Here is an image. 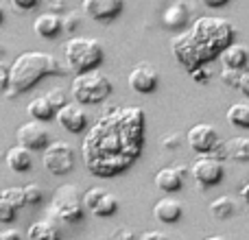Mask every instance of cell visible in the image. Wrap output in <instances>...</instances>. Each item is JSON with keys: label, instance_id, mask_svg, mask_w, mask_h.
I'll return each instance as SVG.
<instances>
[{"label": "cell", "instance_id": "cell-1", "mask_svg": "<svg viewBox=\"0 0 249 240\" xmlns=\"http://www.w3.org/2000/svg\"><path fill=\"white\" fill-rule=\"evenodd\" d=\"M144 144V112L118 107L105 114L81 144L83 162L94 177H116L138 157Z\"/></svg>", "mask_w": 249, "mask_h": 240}, {"label": "cell", "instance_id": "cell-2", "mask_svg": "<svg viewBox=\"0 0 249 240\" xmlns=\"http://www.w3.org/2000/svg\"><path fill=\"white\" fill-rule=\"evenodd\" d=\"M234 39V26L223 17H199L190 31L175 35L173 55L186 70L203 66L206 61L221 55L228 44Z\"/></svg>", "mask_w": 249, "mask_h": 240}, {"label": "cell", "instance_id": "cell-3", "mask_svg": "<svg viewBox=\"0 0 249 240\" xmlns=\"http://www.w3.org/2000/svg\"><path fill=\"white\" fill-rule=\"evenodd\" d=\"M48 74L64 77V74H68V66H64L55 55H48V52H39V51L22 52L9 66V86L4 90V96L16 99V96L24 94Z\"/></svg>", "mask_w": 249, "mask_h": 240}, {"label": "cell", "instance_id": "cell-4", "mask_svg": "<svg viewBox=\"0 0 249 240\" xmlns=\"http://www.w3.org/2000/svg\"><path fill=\"white\" fill-rule=\"evenodd\" d=\"M66 66L72 72L94 70L103 64L105 48L96 37H72L64 44Z\"/></svg>", "mask_w": 249, "mask_h": 240}, {"label": "cell", "instance_id": "cell-5", "mask_svg": "<svg viewBox=\"0 0 249 240\" xmlns=\"http://www.w3.org/2000/svg\"><path fill=\"white\" fill-rule=\"evenodd\" d=\"M112 90L114 87H112L109 77H105L103 72H99V68L86 70V72H77V77L72 79V86H70L72 99L81 105L103 103V101L109 99Z\"/></svg>", "mask_w": 249, "mask_h": 240}, {"label": "cell", "instance_id": "cell-6", "mask_svg": "<svg viewBox=\"0 0 249 240\" xmlns=\"http://www.w3.org/2000/svg\"><path fill=\"white\" fill-rule=\"evenodd\" d=\"M83 210H86V206H83V197H79L77 186H61L53 197V203L48 207L46 216L51 221H55L57 225H72L83 219Z\"/></svg>", "mask_w": 249, "mask_h": 240}, {"label": "cell", "instance_id": "cell-7", "mask_svg": "<svg viewBox=\"0 0 249 240\" xmlns=\"http://www.w3.org/2000/svg\"><path fill=\"white\" fill-rule=\"evenodd\" d=\"M188 146L199 155H214V157H225V144L221 142L219 131L208 122L193 124L186 133Z\"/></svg>", "mask_w": 249, "mask_h": 240}, {"label": "cell", "instance_id": "cell-8", "mask_svg": "<svg viewBox=\"0 0 249 240\" xmlns=\"http://www.w3.org/2000/svg\"><path fill=\"white\" fill-rule=\"evenodd\" d=\"M42 164L51 175H68L74 168V149L68 142H51L44 149V157Z\"/></svg>", "mask_w": 249, "mask_h": 240}, {"label": "cell", "instance_id": "cell-9", "mask_svg": "<svg viewBox=\"0 0 249 240\" xmlns=\"http://www.w3.org/2000/svg\"><path fill=\"white\" fill-rule=\"evenodd\" d=\"M190 172H193V179L197 181V186L201 190H208L210 186L221 184L225 175L223 162L214 155H199L190 166Z\"/></svg>", "mask_w": 249, "mask_h": 240}, {"label": "cell", "instance_id": "cell-10", "mask_svg": "<svg viewBox=\"0 0 249 240\" xmlns=\"http://www.w3.org/2000/svg\"><path fill=\"white\" fill-rule=\"evenodd\" d=\"M16 137H18V144L26 146V149H31V151H44L51 144V133H48V129L44 127L42 120H35V118L20 124L16 131Z\"/></svg>", "mask_w": 249, "mask_h": 240}, {"label": "cell", "instance_id": "cell-11", "mask_svg": "<svg viewBox=\"0 0 249 240\" xmlns=\"http://www.w3.org/2000/svg\"><path fill=\"white\" fill-rule=\"evenodd\" d=\"M127 81H129V87H131L133 92H138V94H151V92H155V87H158V83H160V74L151 64L140 61V64L129 72Z\"/></svg>", "mask_w": 249, "mask_h": 240}, {"label": "cell", "instance_id": "cell-12", "mask_svg": "<svg viewBox=\"0 0 249 240\" xmlns=\"http://www.w3.org/2000/svg\"><path fill=\"white\" fill-rule=\"evenodd\" d=\"M83 11L88 17L96 22H112L116 20L124 9V0H83Z\"/></svg>", "mask_w": 249, "mask_h": 240}, {"label": "cell", "instance_id": "cell-13", "mask_svg": "<svg viewBox=\"0 0 249 240\" xmlns=\"http://www.w3.org/2000/svg\"><path fill=\"white\" fill-rule=\"evenodd\" d=\"M55 120L61 124V129H66L68 133H83L88 129L90 116L83 112L81 103H66L64 107H59Z\"/></svg>", "mask_w": 249, "mask_h": 240}, {"label": "cell", "instance_id": "cell-14", "mask_svg": "<svg viewBox=\"0 0 249 240\" xmlns=\"http://www.w3.org/2000/svg\"><path fill=\"white\" fill-rule=\"evenodd\" d=\"M188 168L186 166H166V168H160L158 172H155V186H158V190H162V192H179L181 186H184V175Z\"/></svg>", "mask_w": 249, "mask_h": 240}, {"label": "cell", "instance_id": "cell-15", "mask_svg": "<svg viewBox=\"0 0 249 240\" xmlns=\"http://www.w3.org/2000/svg\"><path fill=\"white\" fill-rule=\"evenodd\" d=\"M190 20V7L184 2V0H177V2L168 4L162 13V22L166 29L171 31H181Z\"/></svg>", "mask_w": 249, "mask_h": 240}, {"label": "cell", "instance_id": "cell-16", "mask_svg": "<svg viewBox=\"0 0 249 240\" xmlns=\"http://www.w3.org/2000/svg\"><path fill=\"white\" fill-rule=\"evenodd\" d=\"M181 214H184V207H181V203L173 197L160 199V201L153 206V216L160 221V223L173 225L181 219Z\"/></svg>", "mask_w": 249, "mask_h": 240}, {"label": "cell", "instance_id": "cell-17", "mask_svg": "<svg viewBox=\"0 0 249 240\" xmlns=\"http://www.w3.org/2000/svg\"><path fill=\"white\" fill-rule=\"evenodd\" d=\"M4 162H7L9 171H13V172H29L31 166H33V151L22 144H16L7 151Z\"/></svg>", "mask_w": 249, "mask_h": 240}, {"label": "cell", "instance_id": "cell-18", "mask_svg": "<svg viewBox=\"0 0 249 240\" xmlns=\"http://www.w3.org/2000/svg\"><path fill=\"white\" fill-rule=\"evenodd\" d=\"M33 29H35V33H37L39 37H44V39L57 37V35L64 31V29H61V16H57L55 11L42 13V16L35 17Z\"/></svg>", "mask_w": 249, "mask_h": 240}, {"label": "cell", "instance_id": "cell-19", "mask_svg": "<svg viewBox=\"0 0 249 240\" xmlns=\"http://www.w3.org/2000/svg\"><path fill=\"white\" fill-rule=\"evenodd\" d=\"M221 64L228 66V68H236V70H245L249 64V51L243 44H228V46L221 51Z\"/></svg>", "mask_w": 249, "mask_h": 240}, {"label": "cell", "instance_id": "cell-20", "mask_svg": "<svg viewBox=\"0 0 249 240\" xmlns=\"http://www.w3.org/2000/svg\"><path fill=\"white\" fill-rule=\"evenodd\" d=\"M26 112H29V116L35 118V120H42V122H51V120L57 118V112H59V109H57L55 105L48 101L46 94H42V96H37V99L31 101L29 107H26Z\"/></svg>", "mask_w": 249, "mask_h": 240}, {"label": "cell", "instance_id": "cell-21", "mask_svg": "<svg viewBox=\"0 0 249 240\" xmlns=\"http://www.w3.org/2000/svg\"><path fill=\"white\" fill-rule=\"evenodd\" d=\"M26 238L31 240H42V238H59V225L55 223V221L46 219V221H37V223H33L29 227V232H26Z\"/></svg>", "mask_w": 249, "mask_h": 240}, {"label": "cell", "instance_id": "cell-22", "mask_svg": "<svg viewBox=\"0 0 249 240\" xmlns=\"http://www.w3.org/2000/svg\"><path fill=\"white\" fill-rule=\"evenodd\" d=\"M236 212H238V207H236V201H234L232 197H219L210 203V214L219 221L232 219Z\"/></svg>", "mask_w": 249, "mask_h": 240}, {"label": "cell", "instance_id": "cell-23", "mask_svg": "<svg viewBox=\"0 0 249 240\" xmlns=\"http://www.w3.org/2000/svg\"><path fill=\"white\" fill-rule=\"evenodd\" d=\"M225 157L234 162H249V137H234L225 142Z\"/></svg>", "mask_w": 249, "mask_h": 240}, {"label": "cell", "instance_id": "cell-24", "mask_svg": "<svg viewBox=\"0 0 249 240\" xmlns=\"http://www.w3.org/2000/svg\"><path fill=\"white\" fill-rule=\"evenodd\" d=\"M228 122L238 129H249V103H234L228 109Z\"/></svg>", "mask_w": 249, "mask_h": 240}, {"label": "cell", "instance_id": "cell-25", "mask_svg": "<svg viewBox=\"0 0 249 240\" xmlns=\"http://www.w3.org/2000/svg\"><path fill=\"white\" fill-rule=\"evenodd\" d=\"M118 212V199L114 197V194L105 192L103 197H101V201L96 203V207L92 210V214L99 216V219H107V216H114Z\"/></svg>", "mask_w": 249, "mask_h": 240}, {"label": "cell", "instance_id": "cell-26", "mask_svg": "<svg viewBox=\"0 0 249 240\" xmlns=\"http://www.w3.org/2000/svg\"><path fill=\"white\" fill-rule=\"evenodd\" d=\"M22 190H24L26 206H39L44 201V192L37 184H26V186H22Z\"/></svg>", "mask_w": 249, "mask_h": 240}, {"label": "cell", "instance_id": "cell-27", "mask_svg": "<svg viewBox=\"0 0 249 240\" xmlns=\"http://www.w3.org/2000/svg\"><path fill=\"white\" fill-rule=\"evenodd\" d=\"M18 216V207L9 199L0 197V223H13Z\"/></svg>", "mask_w": 249, "mask_h": 240}, {"label": "cell", "instance_id": "cell-28", "mask_svg": "<svg viewBox=\"0 0 249 240\" xmlns=\"http://www.w3.org/2000/svg\"><path fill=\"white\" fill-rule=\"evenodd\" d=\"M241 74H243V70L228 68V66H223V70H221L219 79L225 83V86H230V87H238V83H241Z\"/></svg>", "mask_w": 249, "mask_h": 240}, {"label": "cell", "instance_id": "cell-29", "mask_svg": "<svg viewBox=\"0 0 249 240\" xmlns=\"http://www.w3.org/2000/svg\"><path fill=\"white\" fill-rule=\"evenodd\" d=\"M0 197H4V199H9V201L13 203V206L20 210L22 206H26V201H24V190L22 188H4L2 192H0Z\"/></svg>", "mask_w": 249, "mask_h": 240}, {"label": "cell", "instance_id": "cell-30", "mask_svg": "<svg viewBox=\"0 0 249 240\" xmlns=\"http://www.w3.org/2000/svg\"><path fill=\"white\" fill-rule=\"evenodd\" d=\"M79 24H81V16H79L77 11H66L64 16H61V29L68 31V33L77 31Z\"/></svg>", "mask_w": 249, "mask_h": 240}, {"label": "cell", "instance_id": "cell-31", "mask_svg": "<svg viewBox=\"0 0 249 240\" xmlns=\"http://www.w3.org/2000/svg\"><path fill=\"white\" fill-rule=\"evenodd\" d=\"M105 194V190L103 188H90L86 194H83V206H86V210H94L96 207V203L101 201V197Z\"/></svg>", "mask_w": 249, "mask_h": 240}, {"label": "cell", "instance_id": "cell-32", "mask_svg": "<svg viewBox=\"0 0 249 240\" xmlns=\"http://www.w3.org/2000/svg\"><path fill=\"white\" fill-rule=\"evenodd\" d=\"M46 96H48V101H51V103L55 105L57 109L64 107V105L68 103V96H66V92L61 90V87H53V90H48Z\"/></svg>", "mask_w": 249, "mask_h": 240}, {"label": "cell", "instance_id": "cell-33", "mask_svg": "<svg viewBox=\"0 0 249 240\" xmlns=\"http://www.w3.org/2000/svg\"><path fill=\"white\" fill-rule=\"evenodd\" d=\"M190 77L195 79L197 83H208V79H210V70H208V66H197V68L190 70Z\"/></svg>", "mask_w": 249, "mask_h": 240}, {"label": "cell", "instance_id": "cell-34", "mask_svg": "<svg viewBox=\"0 0 249 240\" xmlns=\"http://www.w3.org/2000/svg\"><path fill=\"white\" fill-rule=\"evenodd\" d=\"M7 2L18 11H31L33 7H37L39 0H7Z\"/></svg>", "mask_w": 249, "mask_h": 240}, {"label": "cell", "instance_id": "cell-35", "mask_svg": "<svg viewBox=\"0 0 249 240\" xmlns=\"http://www.w3.org/2000/svg\"><path fill=\"white\" fill-rule=\"evenodd\" d=\"M9 86V66L0 61V92H4Z\"/></svg>", "mask_w": 249, "mask_h": 240}, {"label": "cell", "instance_id": "cell-36", "mask_svg": "<svg viewBox=\"0 0 249 240\" xmlns=\"http://www.w3.org/2000/svg\"><path fill=\"white\" fill-rule=\"evenodd\" d=\"M238 90L243 92V96H247L249 99V70L245 68L241 74V83H238Z\"/></svg>", "mask_w": 249, "mask_h": 240}, {"label": "cell", "instance_id": "cell-37", "mask_svg": "<svg viewBox=\"0 0 249 240\" xmlns=\"http://www.w3.org/2000/svg\"><path fill=\"white\" fill-rule=\"evenodd\" d=\"M22 234L18 232V229H4V232H0V240H20Z\"/></svg>", "mask_w": 249, "mask_h": 240}, {"label": "cell", "instance_id": "cell-38", "mask_svg": "<svg viewBox=\"0 0 249 240\" xmlns=\"http://www.w3.org/2000/svg\"><path fill=\"white\" fill-rule=\"evenodd\" d=\"M162 144L164 146H177V144H179V133H171L168 137H164V140H162Z\"/></svg>", "mask_w": 249, "mask_h": 240}, {"label": "cell", "instance_id": "cell-39", "mask_svg": "<svg viewBox=\"0 0 249 240\" xmlns=\"http://www.w3.org/2000/svg\"><path fill=\"white\" fill-rule=\"evenodd\" d=\"M206 7H210V9H219V7H225V4L230 2V0H201Z\"/></svg>", "mask_w": 249, "mask_h": 240}, {"label": "cell", "instance_id": "cell-40", "mask_svg": "<svg viewBox=\"0 0 249 240\" xmlns=\"http://www.w3.org/2000/svg\"><path fill=\"white\" fill-rule=\"evenodd\" d=\"M48 7H51V11H55V13H59V11H64V0H48Z\"/></svg>", "mask_w": 249, "mask_h": 240}, {"label": "cell", "instance_id": "cell-41", "mask_svg": "<svg viewBox=\"0 0 249 240\" xmlns=\"http://www.w3.org/2000/svg\"><path fill=\"white\" fill-rule=\"evenodd\" d=\"M142 238H144V240H151V238L166 240V234H162V232H144V234H142Z\"/></svg>", "mask_w": 249, "mask_h": 240}, {"label": "cell", "instance_id": "cell-42", "mask_svg": "<svg viewBox=\"0 0 249 240\" xmlns=\"http://www.w3.org/2000/svg\"><path fill=\"white\" fill-rule=\"evenodd\" d=\"M114 238H133V232H129V229H118V232H114Z\"/></svg>", "mask_w": 249, "mask_h": 240}, {"label": "cell", "instance_id": "cell-43", "mask_svg": "<svg viewBox=\"0 0 249 240\" xmlns=\"http://www.w3.org/2000/svg\"><path fill=\"white\" fill-rule=\"evenodd\" d=\"M241 197H243V199H245V201L249 203V179H247V184L241 188Z\"/></svg>", "mask_w": 249, "mask_h": 240}, {"label": "cell", "instance_id": "cell-44", "mask_svg": "<svg viewBox=\"0 0 249 240\" xmlns=\"http://www.w3.org/2000/svg\"><path fill=\"white\" fill-rule=\"evenodd\" d=\"M2 20H4V9L0 7V24H2Z\"/></svg>", "mask_w": 249, "mask_h": 240}]
</instances>
